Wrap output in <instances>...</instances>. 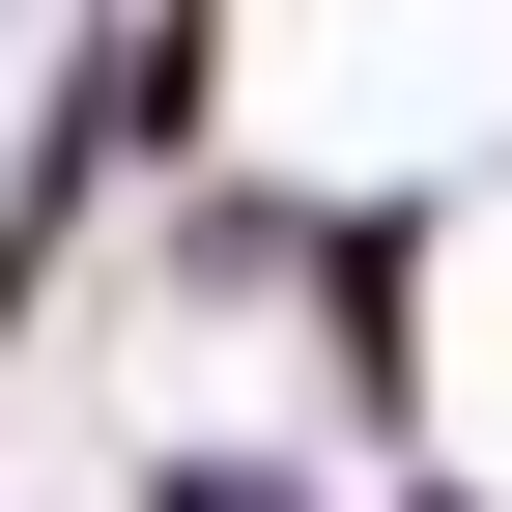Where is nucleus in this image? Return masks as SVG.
I'll list each match as a JSON object with an SVG mask.
<instances>
[{
	"mask_svg": "<svg viewBox=\"0 0 512 512\" xmlns=\"http://www.w3.org/2000/svg\"><path fill=\"white\" fill-rule=\"evenodd\" d=\"M143 512H313V484H285V456H171Z\"/></svg>",
	"mask_w": 512,
	"mask_h": 512,
	"instance_id": "obj_1",
	"label": "nucleus"
}]
</instances>
